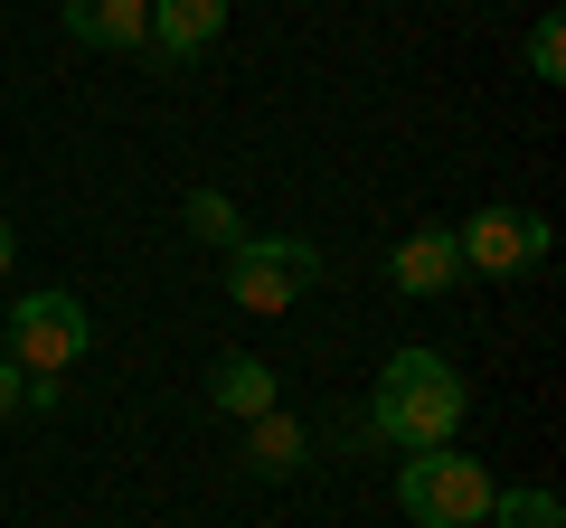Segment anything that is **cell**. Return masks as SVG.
Wrapping results in <instances>:
<instances>
[{"instance_id": "cell-1", "label": "cell", "mask_w": 566, "mask_h": 528, "mask_svg": "<svg viewBox=\"0 0 566 528\" xmlns=\"http://www.w3.org/2000/svg\"><path fill=\"white\" fill-rule=\"evenodd\" d=\"M472 415V387L453 359H434V349H397V359L378 368V397H368V444H397V453H444L453 434H463Z\"/></svg>"}, {"instance_id": "cell-2", "label": "cell", "mask_w": 566, "mask_h": 528, "mask_svg": "<svg viewBox=\"0 0 566 528\" xmlns=\"http://www.w3.org/2000/svg\"><path fill=\"white\" fill-rule=\"evenodd\" d=\"M491 472L472 463V453H406V472H397V509L416 528H482V509H491Z\"/></svg>"}, {"instance_id": "cell-3", "label": "cell", "mask_w": 566, "mask_h": 528, "mask_svg": "<svg viewBox=\"0 0 566 528\" xmlns=\"http://www.w3.org/2000/svg\"><path fill=\"white\" fill-rule=\"evenodd\" d=\"M312 284H322V245H303V236H245L237 255H227V303L255 311V321L293 311Z\"/></svg>"}, {"instance_id": "cell-4", "label": "cell", "mask_w": 566, "mask_h": 528, "mask_svg": "<svg viewBox=\"0 0 566 528\" xmlns=\"http://www.w3.org/2000/svg\"><path fill=\"white\" fill-rule=\"evenodd\" d=\"M0 330H10V359L29 368V378H66V368L85 359V340H95V321H85V303L76 293H29V303H10L0 311Z\"/></svg>"}, {"instance_id": "cell-5", "label": "cell", "mask_w": 566, "mask_h": 528, "mask_svg": "<svg viewBox=\"0 0 566 528\" xmlns=\"http://www.w3.org/2000/svg\"><path fill=\"white\" fill-rule=\"evenodd\" d=\"M453 245H463V274L510 284V274L547 264V218H538V208H482V218L453 226Z\"/></svg>"}, {"instance_id": "cell-6", "label": "cell", "mask_w": 566, "mask_h": 528, "mask_svg": "<svg viewBox=\"0 0 566 528\" xmlns=\"http://www.w3.org/2000/svg\"><path fill=\"white\" fill-rule=\"evenodd\" d=\"M218 39H227V0H151V47H142V57L161 66V76H180V66L208 57Z\"/></svg>"}, {"instance_id": "cell-7", "label": "cell", "mask_w": 566, "mask_h": 528, "mask_svg": "<svg viewBox=\"0 0 566 528\" xmlns=\"http://www.w3.org/2000/svg\"><path fill=\"white\" fill-rule=\"evenodd\" d=\"M387 284L406 293V303H434V293L463 284V245H453V226H424V236H406L397 255H387Z\"/></svg>"}, {"instance_id": "cell-8", "label": "cell", "mask_w": 566, "mask_h": 528, "mask_svg": "<svg viewBox=\"0 0 566 528\" xmlns=\"http://www.w3.org/2000/svg\"><path fill=\"white\" fill-rule=\"evenodd\" d=\"M57 20H66V39H85V47H151V0H57Z\"/></svg>"}, {"instance_id": "cell-9", "label": "cell", "mask_w": 566, "mask_h": 528, "mask_svg": "<svg viewBox=\"0 0 566 528\" xmlns=\"http://www.w3.org/2000/svg\"><path fill=\"white\" fill-rule=\"evenodd\" d=\"M303 463H312V425L303 415H283V406L245 415V472H255V482H293Z\"/></svg>"}, {"instance_id": "cell-10", "label": "cell", "mask_w": 566, "mask_h": 528, "mask_svg": "<svg viewBox=\"0 0 566 528\" xmlns=\"http://www.w3.org/2000/svg\"><path fill=\"white\" fill-rule=\"evenodd\" d=\"M208 406H218V415H237V425H245V415L283 406V387H274V368H264L255 349H237V359H218V368H208Z\"/></svg>"}, {"instance_id": "cell-11", "label": "cell", "mask_w": 566, "mask_h": 528, "mask_svg": "<svg viewBox=\"0 0 566 528\" xmlns=\"http://www.w3.org/2000/svg\"><path fill=\"white\" fill-rule=\"evenodd\" d=\"M180 218H189V236L218 245V255H237V245H245V218H237V199H227V189H189Z\"/></svg>"}, {"instance_id": "cell-12", "label": "cell", "mask_w": 566, "mask_h": 528, "mask_svg": "<svg viewBox=\"0 0 566 528\" xmlns=\"http://www.w3.org/2000/svg\"><path fill=\"white\" fill-rule=\"evenodd\" d=\"M482 528H566V500L557 490H491Z\"/></svg>"}, {"instance_id": "cell-13", "label": "cell", "mask_w": 566, "mask_h": 528, "mask_svg": "<svg viewBox=\"0 0 566 528\" xmlns=\"http://www.w3.org/2000/svg\"><path fill=\"white\" fill-rule=\"evenodd\" d=\"M528 76H538V85H557V76H566V20H557V10L528 29Z\"/></svg>"}, {"instance_id": "cell-14", "label": "cell", "mask_w": 566, "mask_h": 528, "mask_svg": "<svg viewBox=\"0 0 566 528\" xmlns=\"http://www.w3.org/2000/svg\"><path fill=\"white\" fill-rule=\"evenodd\" d=\"M57 397H66V378H29L20 387V406H39V415H57Z\"/></svg>"}, {"instance_id": "cell-15", "label": "cell", "mask_w": 566, "mask_h": 528, "mask_svg": "<svg viewBox=\"0 0 566 528\" xmlns=\"http://www.w3.org/2000/svg\"><path fill=\"white\" fill-rule=\"evenodd\" d=\"M20 387H29V368H20V359H0V415L20 406Z\"/></svg>"}, {"instance_id": "cell-16", "label": "cell", "mask_w": 566, "mask_h": 528, "mask_svg": "<svg viewBox=\"0 0 566 528\" xmlns=\"http://www.w3.org/2000/svg\"><path fill=\"white\" fill-rule=\"evenodd\" d=\"M10 264H20V226L0 218V284H10Z\"/></svg>"}]
</instances>
